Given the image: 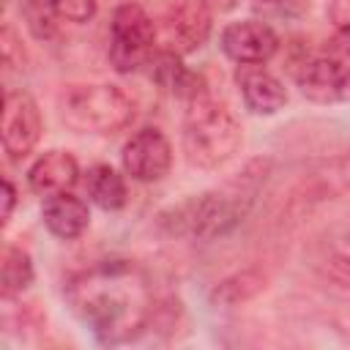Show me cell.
Segmentation results:
<instances>
[{
    "label": "cell",
    "mask_w": 350,
    "mask_h": 350,
    "mask_svg": "<svg viewBox=\"0 0 350 350\" xmlns=\"http://www.w3.org/2000/svg\"><path fill=\"white\" fill-rule=\"evenodd\" d=\"M213 11H232L238 5V0H205Z\"/></svg>",
    "instance_id": "cell-23"
},
{
    "label": "cell",
    "mask_w": 350,
    "mask_h": 350,
    "mask_svg": "<svg viewBox=\"0 0 350 350\" xmlns=\"http://www.w3.org/2000/svg\"><path fill=\"white\" fill-rule=\"evenodd\" d=\"M156 44V22L139 3H123L112 14L109 25V63L115 71L129 74L148 66Z\"/></svg>",
    "instance_id": "cell-5"
},
{
    "label": "cell",
    "mask_w": 350,
    "mask_h": 350,
    "mask_svg": "<svg viewBox=\"0 0 350 350\" xmlns=\"http://www.w3.org/2000/svg\"><path fill=\"white\" fill-rule=\"evenodd\" d=\"M0 282H3V295H16L33 282V260H30V254L25 249L5 246Z\"/></svg>",
    "instance_id": "cell-17"
},
{
    "label": "cell",
    "mask_w": 350,
    "mask_h": 350,
    "mask_svg": "<svg viewBox=\"0 0 350 350\" xmlns=\"http://www.w3.org/2000/svg\"><path fill=\"white\" fill-rule=\"evenodd\" d=\"M77 180H79V164L68 150H46L27 170L30 189L44 197L71 191Z\"/></svg>",
    "instance_id": "cell-13"
},
{
    "label": "cell",
    "mask_w": 350,
    "mask_h": 350,
    "mask_svg": "<svg viewBox=\"0 0 350 350\" xmlns=\"http://www.w3.org/2000/svg\"><path fill=\"white\" fill-rule=\"evenodd\" d=\"M334 46L342 52V55H350V22L336 27V36H334Z\"/></svg>",
    "instance_id": "cell-22"
},
{
    "label": "cell",
    "mask_w": 350,
    "mask_h": 350,
    "mask_svg": "<svg viewBox=\"0 0 350 350\" xmlns=\"http://www.w3.org/2000/svg\"><path fill=\"white\" fill-rule=\"evenodd\" d=\"M85 191L90 202L98 205L101 211H118L126 205V197H129L123 175L109 164H93L85 172Z\"/></svg>",
    "instance_id": "cell-16"
},
{
    "label": "cell",
    "mask_w": 350,
    "mask_h": 350,
    "mask_svg": "<svg viewBox=\"0 0 350 350\" xmlns=\"http://www.w3.org/2000/svg\"><path fill=\"white\" fill-rule=\"evenodd\" d=\"M63 123L79 134H115L134 118V101L118 85H79L60 101Z\"/></svg>",
    "instance_id": "cell-4"
},
{
    "label": "cell",
    "mask_w": 350,
    "mask_h": 350,
    "mask_svg": "<svg viewBox=\"0 0 350 350\" xmlns=\"http://www.w3.org/2000/svg\"><path fill=\"white\" fill-rule=\"evenodd\" d=\"M221 52L238 66H262L279 52V36L262 19L230 22L221 30Z\"/></svg>",
    "instance_id": "cell-9"
},
{
    "label": "cell",
    "mask_w": 350,
    "mask_h": 350,
    "mask_svg": "<svg viewBox=\"0 0 350 350\" xmlns=\"http://www.w3.org/2000/svg\"><path fill=\"white\" fill-rule=\"evenodd\" d=\"M257 290H262V276H257V273H252V271H243V273H235V276L224 279V282L213 290V301L238 304V301L252 298Z\"/></svg>",
    "instance_id": "cell-18"
},
{
    "label": "cell",
    "mask_w": 350,
    "mask_h": 350,
    "mask_svg": "<svg viewBox=\"0 0 350 350\" xmlns=\"http://www.w3.org/2000/svg\"><path fill=\"white\" fill-rule=\"evenodd\" d=\"M148 66H150V77H153L161 88H167L170 93H175L178 98L191 101V98L205 96V82H202V77H200L197 71H191L189 66H183L180 55L156 49Z\"/></svg>",
    "instance_id": "cell-15"
},
{
    "label": "cell",
    "mask_w": 350,
    "mask_h": 350,
    "mask_svg": "<svg viewBox=\"0 0 350 350\" xmlns=\"http://www.w3.org/2000/svg\"><path fill=\"white\" fill-rule=\"evenodd\" d=\"M186 104L189 107L183 118V153L189 164L200 170H213L230 161L243 142V131L235 115L208 96L191 98Z\"/></svg>",
    "instance_id": "cell-3"
},
{
    "label": "cell",
    "mask_w": 350,
    "mask_h": 350,
    "mask_svg": "<svg viewBox=\"0 0 350 350\" xmlns=\"http://www.w3.org/2000/svg\"><path fill=\"white\" fill-rule=\"evenodd\" d=\"M16 205V189L8 178H3V224L11 219V211Z\"/></svg>",
    "instance_id": "cell-20"
},
{
    "label": "cell",
    "mask_w": 350,
    "mask_h": 350,
    "mask_svg": "<svg viewBox=\"0 0 350 350\" xmlns=\"http://www.w3.org/2000/svg\"><path fill=\"white\" fill-rule=\"evenodd\" d=\"M252 8L257 16H262V22L268 19H298L309 11V0H252Z\"/></svg>",
    "instance_id": "cell-19"
},
{
    "label": "cell",
    "mask_w": 350,
    "mask_h": 350,
    "mask_svg": "<svg viewBox=\"0 0 350 350\" xmlns=\"http://www.w3.org/2000/svg\"><path fill=\"white\" fill-rule=\"evenodd\" d=\"M98 0H25L22 14L30 30L38 38H49L55 33V19H66L74 25H85L96 16Z\"/></svg>",
    "instance_id": "cell-11"
},
{
    "label": "cell",
    "mask_w": 350,
    "mask_h": 350,
    "mask_svg": "<svg viewBox=\"0 0 350 350\" xmlns=\"http://www.w3.org/2000/svg\"><path fill=\"white\" fill-rule=\"evenodd\" d=\"M41 216H44L46 230L55 238H63V241L79 238L88 230V224H90L88 202L74 197L71 191H60V194L46 197L44 208H41Z\"/></svg>",
    "instance_id": "cell-14"
},
{
    "label": "cell",
    "mask_w": 350,
    "mask_h": 350,
    "mask_svg": "<svg viewBox=\"0 0 350 350\" xmlns=\"http://www.w3.org/2000/svg\"><path fill=\"white\" fill-rule=\"evenodd\" d=\"M265 170H268V161H260V159L246 164L243 172H238V178H232L221 189L191 197L178 208H172L170 213H164L161 224L175 235H191L200 241H213L227 235L246 219L254 202L257 186L265 178Z\"/></svg>",
    "instance_id": "cell-2"
},
{
    "label": "cell",
    "mask_w": 350,
    "mask_h": 350,
    "mask_svg": "<svg viewBox=\"0 0 350 350\" xmlns=\"http://www.w3.org/2000/svg\"><path fill=\"white\" fill-rule=\"evenodd\" d=\"M153 22L159 49L183 57L208 41L213 30V8L205 0H164Z\"/></svg>",
    "instance_id": "cell-6"
},
{
    "label": "cell",
    "mask_w": 350,
    "mask_h": 350,
    "mask_svg": "<svg viewBox=\"0 0 350 350\" xmlns=\"http://www.w3.org/2000/svg\"><path fill=\"white\" fill-rule=\"evenodd\" d=\"M71 312L104 345L134 339L153 320L148 273L131 260H101L74 273L66 284Z\"/></svg>",
    "instance_id": "cell-1"
},
{
    "label": "cell",
    "mask_w": 350,
    "mask_h": 350,
    "mask_svg": "<svg viewBox=\"0 0 350 350\" xmlns=\"http://www.w3.org/2000/svg\"><path fill=\"white\" fill-rule=\"evenodd\" d=\"M123 170L139 183L161 180L172 167V145L161 129L145 126L123 145Z\"/></svg>",
    "instance_id": "cell-8"
},
{
    "label": "cell",
    "mask_w": 350,
    "mask_h": 350,
    "mask_svg": "<svg viewBox=\"0 0 350 350\" xmlns=\"http://www.w3.org/2000/svg\"><path fill=\"white\" fill-rule=\"evenodd\" d=\"M238 88L246 109L257 115H273L287 104V90L279 77L265 71L262 66H241L238 74Z\"/></svg>",
    "instance_id": "cell-12"
},
{
    "label": "cell",
    "mask_w": 350,
    "mask_h": 350,
    "mask_svg": "<svg viewBox=\"0 0 350 350\" xmlns=\"http://www.w3.org/2000/svg\"><path fill=\"white\" fill-rule=\"evenodd\" d=\"M41 129L44 123L33 96L25 90H8L3 98V120H0L3 150L8 153V159L11 161L25 159L36 148Z\"/></svg>",
    "instance_id": "cell-7"
},
{
    "label": "cell",
    "mask_w": 350,
    "mask_h": 350,
    "mask_svg": "<svg viewBox=\"0 0 350 350\" xmlns=\"http://www.w3.org/2000/svg\"><path fill=\"white\" fill-rule=\"evenodd\" d=\"M301 96L314 104L350 101V66L339 57H312L295 74Z\"/></svg>",
    "instance_id": "cell-10"
},
{
    "label": "cell",
    "mask_w": 350,
    "mask_h": 350,
    "mask_svg": "<svg viewBox=\"0 0 350 350\" xmlns=\"http://www.w3.org/2000/svg\"><path fill=\"white\" fill-rule=\"evenodd\" d=\"M331 19H334L336 27L347 25V22H350V0H334V5H331Z\"/></svg>",
    "instance_id": "cell-21"
}]
</instances>
